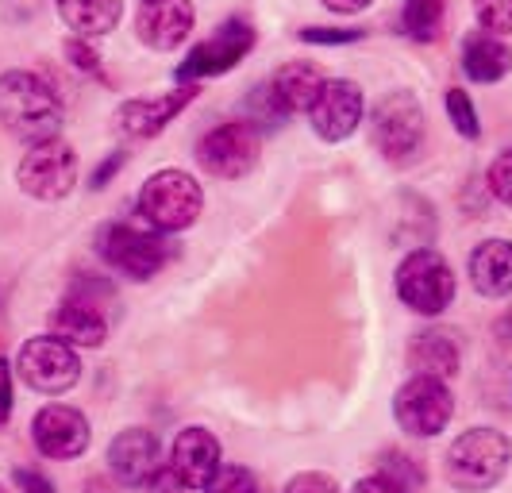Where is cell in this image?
<instances>
[{
	"mask_svg": "<svg viewBox=\"0 0 512 493\" xmlns=\"http://www.w3.org/2000/svg\"><path fill=\"white\" fill-rule=\"evenodd\" d=\"M382 470H385L382 478L397 482V486H405V490H409V486H420V470L412 467L405 455H385V459H382Z\"/></svg>",
	"mask_w": 512,
	"mask_h": 493,
	"instance_id": "obj_29",
	"label": "cell"
},
{
	"mask_svg": "<svg viewBox=\"0 0 512 493\" xmlns=\"http://www.w3.org/2000/svg\"><path fill=\"white\" fill-rule=\"evenodd\" d=\"M31 440L47 459H77L89 447V420L74 405H47L31 420Z\"/></svg>",
	"mask_w": 512,
	"mask_h": 493,
	"instance_id": "obj_13",
	"label": "cell"
},
{
	"mask_svg": "<svg viewBox=\"0 0 512 493\" xmlns=\"http://www.w3.org/2000/svg\"><path fill=\"white\" fill-rule=\"evenodd\" d=\"M108 470L116 474L120 486H147L162 470V447L158 436L147 428H128L108 447Z\"/></svg>",
	"mask_w": 512,
	"mask_h": 493,
	"instance_id": "obj_15",
	"label": "cell"
},
{
	"mask_svg": "<svg viewBox=\"0 0 512 493\" xmlns=\"http://www.w3.org/2000/svg\"><path fill=\"white\" fill-rule=\"evenodd\" d=\"M362 112H366V104H362L359 85L347 78H335V81L328 78L324 89H320V97H316V104L308 108V120H312V131L320 139L343 143V139H351L359 131Z\"/></svg>",
	"mask_w": 512,
	"mask_h": 493,
	"instance_id": "obj_12",
	"label": "cell"
},
{
	"mask_svg": "<svg viewBox=\"0 0 512 493\" xmlns=\"http://www.w3.org/2000/svg\"><path fill=\"white\" fill-rule=\"evenodd\" d=\"M285 493H339V486H335L328 474L308 470V474H297V478L285 486Z\"/></svg>",
	"mask_w": 512,
	"mask_h": 493,
	"instance_id": "obj_30",
	"label": "cell"
},
{
	"mask_svg": "<svg viewBox=\"0 0 512 493\" xmlns=\"http://www.w3.org/2000/svg\"><path fill=\"white\" fill-rule=\"evenodd\" d=\"M62 24L77 31V39H101L124 20V0H58Z\"/></svg>",
	"mask_w": 512,
	"mask_h": 493,
	"instance_id": "obj_22",
	"label": "cell"
},
{
	"mask_svg": "<svg viewBox=\"0 0 512 493\" xmlns=\"http://www.w3.org/2000/svg\"><path fill=\"white\" fill-rule=\"evenodd\" d=\"M474 16H478L482 31L501 39L512 31V0H474Z\"/></svg>",
	"mask_w": 512,
	"mask_h": 493,
	"instance_id": "obj_26",
	"label": "cell"
},
{
	"mask_svg": "<svg viewBox=\"0 0 512 493\" xmlns=\"http://www.w3.org/2000/svg\"><path fill=\"white\" fill-rule=\"evenodd\" d=\"M459 343L451 332H443V328H428V332H420V336H412L409 343V366L416 374H424V378H451V374H459Z\"/></svg>",
	"mask_w": 512,
	"mask_h": 493,
	"instance_id": "obj_21",
	"label": "cell"
},
{
	"mask_svg": "<svg viewBox=\"0 0 512 493\" xmlns=\"http://www.w3.org/2000/svg\"><path fill=\"white\" fill-rule=\"evenodd\" d=\"M197 162L212 178H224V182L251 174L258 166V131L247 120H231V124L212 128L197 143Z\"/></svg>",
	"mask_w": 512,
	"mask_h": 493,
	"instance_id": "obj_10",
	"label": "cell"
},
{
	"mask_svg": "<svg viewBox=\"0 0 512 493\" xmlns=\"http://www.w3.org/2000/svg\"><path fill=\"white\" fill-rule=\"evenodd\" d=\"M147 493H185V486H181V478L174 474V470L162 467L151 482H147Z\"/></svg>",
	"mask_w": 512,
	"mask_h": 493,
	"instance_id": "obj_33",
	"label": "cell"
},
{
	"mask_svg": "<svg viewBox=\"0 0 512 493\" xmlns=\"http://www.w3.org/2000/svg\"><path fill=\"white\" fill-rule=\"evenodd\" d=\"M401 24L416 43H432L443 27V0H409Z\"/></svg>",
	"mask_w": 512,
	"mask_h": 493,
	"instance_id": "obj_24",
	"label": "cell"
},
{
	"mask_svg": "<svg viewBox=\"0 0 512 493\" xmlns=\"http://www.w3.org/2000/svg\"><path fill=\"white\" fill-rule=\"evenodd\" d=\"M16 182L35 201H62V197H70V189L77 185L74 147L62 143V139L27 147V155L20 158V170H16Z\"/></svg>",
	"mask_w": 512,
	"mask_h": 493,
	"instance_id": "obj_7",
	"label": "cell"
},
{
	"mask_svg": "<svg viewBox=\"0 0 512 493\" xmlns=\"http://www.w3.org/2000/svg\"><path fill=\"white\" fill-rule=\"evenodd\" d=\"M0 493H8V490H4V486H0Z\"/></svg>",
	"mask_w": 512,
	"mask_h": 493,
	"instance_id": "obj_39",
	"label": "cell"
},
{
	"mask_svg": "<svg viewBox=\"0 0 512 493\" xmlns=\"http://www.w3.org/2000/svg\"><path fill=\"white\" fill-rule=\"evenodd\" d=\"M486 182H489V193H493L501 205H512V151L501 158H493Z\"/></svg>",
	"mask_w": 512,
	"mask_h": 493,
	"instance_id": "obj_28",
	"label": "cell"
},
{
	"mask_svg": "<svg viewBox=\"0 0 512 493\" xmlns=\"http://www.w3.org/2000/svg\"><path fill=\"white\" fill-rule=\"evenodd\" d=\"M120 166H124V155H120V151H116V155H108L101 162V170L93 174V182H89V185H93V189H104V185H108V178H112Z\"/></svg>",
	"mask_w": 512,
	"mask_h": 493,
	"instance_id": "obj_37",
	"label": "cell"
},
{
	"mask_svg": "<svg viewBox=\"0 0 512 493\" xmlns=\"http://www.w3.org/2000/svg\"><path fill=\"white\" fill-rule=\"evenodd\" d=\"M0 124L8 135H16L20 143H51L62 131V101L51 89V81H43L31 70H8L0 74Z\"/></svg>",
	"mask_w": 512,
	"mask_h": 493,
	"instance_id": "obj_1",
	"label": "cell"
},
{
	"mask_svg": "<svg viewBox=\"0 0 512 493\" xmlns=\"http://www.w3.org/2000/svg\"><path fill=\"white\" fill-rule=\"evenodd\" d=\"M97 251L108 266H116L120 274H128L135 282L154 278L166 262L174 259V247L162 235L139 232L131 224H104L97 235Z\"/></svg>",
	"mask_w": 512,
	"mask_h": 493,
	"instance_id": "obj_6",
	"label": "cell"
},
{
	"mask_svg": "<svg viewBox=\"0 0 512 493\" xmlns=\"http://www.w3.org/2000/svg\"><path fill=\"white\" fill-rule=\"evenodd\" d=\"M397 297L420 316H439L455 301V274L439 251H412L397 266Z\"/></svg>",
	"mask_w": 512,
	"mask_h": 493,
	"instance_id": "obj_5",
	"label": "cell"
},
{
	"mask_svg": "<svg viewBox=\"0 0 512 493\" xmlns=\"http://www.w3.org/2000/svg\"><path fill=\"white\" fill-rule=\"evenodd\" d=\"M170 470L181 478L185 490H208V482L220 474V440L205 428H185L170 451Z\"/></svg>",
	"mask_w": 512,
	"mask_h": 493,
	"instance_id": "obj_16",
	"label": "cell"
},
{
	"mask_svg": "<svg viewBox=\"0 0 512 493\" xmlns=\"http://www.w3.org/2000/svg\"><path fill=\"white\" fill-rule=\"evenodd\" d=\"M197 97L193 85H181L174 93H162V97H135V101H124L120 112H116V124L124 135L131 139H151L166 124H174V116L185 112V104Z\"/></svg>",
	"mask_w": 512,
	"mask_h": 493,
	"instance_id": "obj_17",
	"label": "cell"
},
{
	"mask_svg": "<svg viewBox=\"0 0 512 493\" xmlns=\"http://www.w3.org/2000/svg\"><path fill=\"white\" fill-rule=\"evenodd\" d=\"M470 282L482 297H509L512 293V243L486 239L470 255Z\"/></svg>",
	"mask_w": 512,
	"mask_h": 493,
	"instance_id": "obj_19",
	"label": "cell"
},
{
	"mask_svg": "<svg viewBox=\"0 0 512 493\" xmlns=\"http://www.w3.org/2000/svg\"><path fill=\"white\" fill-rule=\"evenodd\" d=\"M424 108L412 93H385L370 112V139L389 162H412L424 147Z\"/></svg>",
	"mask_w": 512,
	"mask_h": 493,
	"instance_id": "obj_4",
	"label": "cell"
},
{
	"mask_svg": "<svg viewBox=\"0 0 512 493\" xmlns=\"http://www.w3.org/2000/svg\"><path fill=\"white\" fill-rule=\"evenodd\" d=\"M393 413H397V424H401L409 436L432 440V436H439V432L451 424L455 397H451V390H447V382L416 374V378H409V382L397 390Z\"/></svg>",
	"mask_w": 512,
	"mask_h": 493,
	"instance_id": "obj_9",
	"label": "cell"
},
{
	"mask_svg": "<svg viewBox=\"0 0 512 493\" xmlns=\"http://www.w3.org/2000/svg\"><path fill=\"white\" fill-rule=\"evenodd\" d=\"M16 370H20V378H24L35 393L58 397V393H66L77 386V378H81V359L74 355L70 343H62V339H54V336H35L20 347Z\"/></svg>",
	"mask_w": 512,
	"mask_h": 493,
	"instance_id": "obj_8",
	"label": "cell"
},
{
	"mask_svg": "<svg viewBox=\"0 0 512 493\" xmlns=\"http://www.w3.org/2000/svg\"><path fill=\"white\" fill-rule=\"evenodd\" d=\"M328 12H339V16H355V12H366L374 0H320Z\"/></svg>",
	"mask_w": 512,
	"mask_h": 493,
	"instance_id": "obj_38",
	"label": "cell"
},
{
	"mask_svg": "<svg viewBox=\"0 0 512 493\" xmlns=\"http://www.w3.org/2000/svg\"><path fill=\"white\" fill-rule=\"evenodd\" d=\"M205 493H258V482L251 470L243 467H220V474L208 482Z\"/></svg>",
	"mask_w": 512,
	"mask_h": 493,
	"instance_id": "obj_27",
	"label": "cell"
},
{
	"mask_svg": "<svg viewBox=\"0 0 512 493\" xmlns=\"http://www.w3.org/2000/svg\"><path fill=\"white\" fill-rule=\"evenodd\" d=\"M255 47V27L247 20H228L212 31V39L197 43L185 54V62L178 66V81H197V78H220L231 66H239Z\"/></svg>",
	"mask_w": 512,
	"mask_h": 493,
	"instance_id": "obj_11",
	"label": "cell"
},
{
	"mask_svg": "<svg viewBox=\"0 0 512 493\" xmlns=\"http://www.w3.org/2000/svg\"><path fill=\"white\" fill-rule=\"evenodd\" d=\"M462 70L470 81H482V85H493L501 81L512 70V51L489 31H478L462 43Z\"/></svg>",
	"mask_w": 512,
	"mask_h": 493,
	"instance_id": "obj_23",
	"label": "cell"
},
{
	"mask_svg": "<svg viewBox=\"0 0 512 493\" xmlns=\"http://www.w3.org/2000/svg\"><path fill=\"white\" fill-rule=\"evenodd\" d=\"M301 39H305V43H359L362 31H355V27H347V31H335V27H305Z\"/></svg>",
	"mask_w": 512,
	"mask_h": 493,
	"instance_id": "obj_32",
	"label": "cell"
},
{
	"mask_svg": "<svg viewBox=\"0 0 512 493\" xmlns=\"http://www.w3.org/2000/svg\"><path fill=\"white\" fill-rule=\"evenodd\" d=\"M193 24H197L193 0H143L135 16V31L151 51H178Z\"/></svg>",
	"mask_w": 512,
	"mask_h": 493,
	"instance_id": "obj_14",
	"label": "cell"
},
{
	"mask_svg": "<svg viewBox=\"0 0 512 493\" xmlns=\"http://www.w3.org/2000/svg\"><path fill=\"white\" fill-rule=\"evenodd\" d=\"M205 205V193L185 170H158L139 189V216L154 232H185Z\"/></svg>",
	"mask_w": 512,
	"mask_h": 493,
	"instance_id": "obj_3",
	"label": "cell"
},
{
	"mask_svg": "<svg viewBox=\"0 0 512 493\" xmlns=\"http://www.w3.org/2000/svg\"><path fill=\"white\" fill-rule=\"evenodd\" d=\"M351 493H409V490L378 474V478H362V482H355V490H351Z\"/></svg>",
	"mask_w": 512,
	"mask_h": 493,
	"instance_id": "obj_36",
	"label": "cell"
},
{
	"mask_svg": "<svg viewBox=\"0 0 512 493\" xmlns=\"http://www.w3.org/2000/svg\"><path fill=\"white\" fill-rule=\"evenodd\" d=\"M8 416H12V370L0 359V428L8 424Z\"/></svg>",
	"mask_w": 512,
	"mask_h": 493,
	"instance_id": "obj_34",
	"label": "cell"
},
{
	"mask_svg": "<svg viewBox=\"0 0 512 493\" xmlns=\"http://www.w3.org/2000/svg\"><path fill=\"white\" fill-rule=\"evenodd\" d=\"M324 81H328L324 70L312 66V62H285L282 70L266 81V85H270V93L278 97V104L293 116V112H308V108L316 104Z\"/></svg>",
	"mask_w": 512,
	"mask_h": 493,
	"instance_id": "obj_20",
	"label": "cell"
},
{
	"mask_svg": "<svg viewBox=\"0 0 512 493\" xmlns=\"http://www.w3.org/2000/svg\"><path fill=\"white\" fill-rule=\"evenodd\" d=\"M16 482H20V490L24 493H54V486L39 474V470H31V467H20L16 470Z\"/></svg>",
	"mask_w": 512,
	"mask_h": 493,
	"instance_id": "obj_35",
	"label": "cell"
},
{
	"mask_svg": "<svg viewBox=\"0 0 512 493\" xmlns=\"http://www.w3.org/2000/svg\"><path fill=\"white\" fill-rule=\"evenodd\" d=\"M51 332L54 339H62L70 347H101L108 339V320H104L101 309L70 297L51 312Z\"/></svg>",
	"mask_w": 512,
	"mask_h": 493,
	"instance_id": "obj_18",
	"label": "cell"
},
{
	"mask_svg": "<svg viewBox=\"0 0 512 493\" xmlns=\"http://www.w3.org/2000/svg\"><path fill=\"white\" fill-rule=\"evenodd\" d=\"M66 54L74 58L77 70H85V74H97V78H104L101 70V58H97V51L85 43V39H74V43H66Z\"/></svg>",
	"mask_w": 512,
	"mask_h": 493,
	"instance_id": "obj_31",
	"label": "cell"
},
{
	"mask_svg": "<svg viewBox=\"0 0 512 493\" xmlns=\"http://www.w3.org/2000/svg\"><path fill=\"white\" fill-rule=\"evenodd\" d=\"M509 459H512L509 436H501L497 428H470L447 451V478H451L455 490H466V493L493 490L505 478Z\"/></svg>",
	"mask_w": 512,
	"mask_h": 493,
	"instance_id": "obj_2",
	"label": "cell"
},
{
	"mask_svg": "<svg viewBox=\"0 0 512 493\" xmlns=\"http://www.w3.org/2000/svg\"><path fill=\"white\" fill-rule=\"evenodd\" d=\"M447 116H451V124H455L462 139H478L482 135L478 112H474V104H470V97L462 89H447Z\"/></svg>",
	"mask_w": 512,
	"mask_h": 493,
	"instance_id": "obj_25",
	"label": "cell"
}]
</instances>
